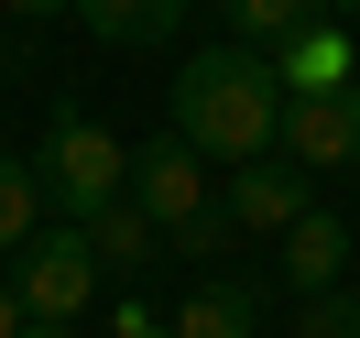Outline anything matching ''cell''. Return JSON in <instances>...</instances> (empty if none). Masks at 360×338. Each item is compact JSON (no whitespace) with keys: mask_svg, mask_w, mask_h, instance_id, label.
<instances>
[{"mask_svg":"<svg viewBox=\"0 0 360 338\" xmlns=\"http://www.w3.org/2000/svg\"><path fill=\"white\" fill-rule=\"evenodd\" d=\"M240 240H251V229L229 219V186H219V207H207V219H186V229H175V262H197V273H207V262H229V251H240Z\"/></svg>","mask_w":360,"mask_h":338,"instance_id":"cell-14","label":"cell"},{"mask_svg":"<svg viewBox=\"0 0 360 338\" xmlns=\"http://www.w3.org/2000/svg\"><path fill=\"white\" fill-rule=\"evenodd\" d=\"M0 11H22V22H55V11H77V0H0Z\"/></svg>","mask_w":360,"mask_h":338,"instance_id":"cell-17","label":"cell"},{"mask_svg":"<svg viewBox=\"0 0 360 338\" xmlns=\"http://www.w3.org/2000/svg\"><path fill=\"white\" fill-rule=\"evenodd\" d=\"M98 284H110V273H98V251H88V229H33L22 251H11V294H22L33 316H55V327H77V316L98 306Z\"/></svg>","mask_w":360,"mask_h":338,"instance_id":"cell-3","label":"cell"},{"mask_svg":"<svg viewBox=\"0 0 360 338\" xmlns=\"http://www.w3.org/2000/svg\"><path fill=\"white\" fill-rule=\"evenodd\" d=\"M316 22V0H229V44H284Z\"/></svg>","mask_w":360,"mask_h":338,"instance_id":"cell-13","label":"cell"},{"mask_svg":"<svg viewBox=\"0 0 360 338\" xmlns=\"http://www.w3.org/2000/svg\"><path fill=\"white\" fill-rule=\"evenodd\" d=\"M273 77H284V88H360V33L316 11L306 33H284V44H273Z\"/></svg>","mask_w":360,"mask_h":338,"instance_id":"cell-7","label":"cell"},{"mask_svg":"<svg viewBox=\"0 0 360 338\" xmlns=\"http://www.w3.org/2000/svg\"><path fill=\"white\" fill-rule=\"evenodd\" d=\"M44 164H22V153H0V262H11V251L33 240V229H44Z\"/></svg>","mask_w":360,"mask_h":338,"instance_id":"cell-12","label":"cell"},{"mask_svg":"<svg viewBox=\"0 0 360 338\" xmlns=\"http://www.w3.org/2000/svg\"><path fill=\"white\" fill-rule=\"evenodd\" d=\"M22 327H33V306L11 294V273H0V338H22Z\"/></svg>","mask_w":360,"mask_h":338,"instance_id":"cell-16","label":"cell"},{"mask_svg":"<svg viewBox=\"0 0 360 338\" xmlns=\"http://www.w3.org/2000/svg\"><path fill=\"white\" fill-rule=\"evenodd\" d=\"M33 164H44V197L66 207L77 229H88L98 207L131 197V142H120L110 120H88V110H55V131H44V153H33Z\"/></svg>","mask_w":360,"mask_h":338,"instance_id":"cell-2","label":"cell"},{"mask_svg":"<svg viewBox=\"0 0 360 338\" xmlns=\"http://www.w3.org/2000/svg\"><path fill=\"white\" fill-rule=\"evenodd\" d=\"M22 338H77V327H55V316H33V327H22Z\"/></svg>","mask_w":360,"mask_h":338,"instance_id":"cell-19","label":"cell"},{"mask_svg":"<svg viewBox=\"0 0 360 338\" xmlns=\"http://www.w3.org/2000/svg\"><path fill=\"white\" fill-rule=\"evenodd\" d=\"M142 338H175V327H142Z\"/></svg>","mask_w":360,"mask_h":338,"instance_id":"cell-20","label":"cell"},{"mask_svg":"<svg viewBox=\"0 0 360 338\" xmlns=\"http://www.w3.org/2000/svg\"><path fill=\"white\" fill-rule=\"evenodd\" d=\"M306 164H295V153H262V164H229V219H240L251 229V240H284V229L295 219H306Z\"/></svg>","mask_w":360,"mask_h":338,"instance_id":"cell-6","label":"cell"},{"mask_svg":"<svg viewBox=\"0 0 360 338\" xmlns=\"http://www.w3.org/2000/svg\"><path fill=\"white\" fill-rule=\"evenodd\" d=\"M175 131L197 142L207 164H262L284 153V77H273L262 44H207L175 66Z\"/></svg>","mask_w":360,"mask_h":338,"instance_id":"cell-1","label":"cell"},{"mask_svg":"<svg viewBox=\"0 0 360 338\" xmlns=\"http://www.w3.org/2000/svg\"><path fill=\"white\" fill-rule=\"evenodd\" d=\"M316 11H328V22H349V33H360V0H316Z\"/></svg>","mask_w":360,"mask_h":338,"instance_id":"cell-18","label":"cell"},{"mask_svg":"<svg viewBox=\"0 0 360 338\" xmlns=\"http://www.w3.org/2000/svg\"><path fill=\"white\" fill-rule=\"evenodd\" d=\"M284 153L306 175H360V88H284Z\"/></svg>","mask_w":360,"mask_h":338,"instance_id":"cell-4","label":"cell"},{"mask_svg":"<svg viewBox=\"0 0 360 338\" xmlns=\"http://www.w3.org/2000/svg\"><path fill=\"white\" fill-rule=\"evenodd\" d=\"M77 22H88L110 55H142V44H164V33L186 22V0H77Z\"/></svg>","mask_w":360,"mask_h":338,"instance_id":"cell-11","label":"cell"},{"mask_svg":"<svg viewBox=\"0 0 360 338\" xmlns=\"http://www.w3.org/2000/svg\"><path fill=\"white\" fill-rule=\"evenodd\" d=\"M88 251H98V273H110V284H142L175 240H164V219H153L142 197H120V207H98V219H88Z\"/></svg>","mask_w":360,"mask_h":338,"instance_id":"cell-8","label":"cell"},{"mask_svg":"<svg viewBox=\"0 0 360 338\" xmlns=\"http://www.w3.org/2000/svg\"><path fill=\"white\" fill-rule=\"evenodd\" d=\"M338 262H349V219H338V207H306V219L284 229V284L295 294H338Z\"/></svg>","mask_w":360,"mask_h":338,"instance_id":"cell-10","label":"cell"},{"mask_svg":"<svg viewBox=\"0 0 360 338\" xmlns=\"http://www.w3.org/2000/svg\"><path fill=\"white\" fill-rule=\"evenodd\" d=\"M295 338H360V294H306L295 306Z\"/></svg>","mask_w":360,"mask_h":338,"instance_id":"cell-15","label":"cell"},{"mask_svg":"<svg viewBox=\"0 0 360 338\" xmlns=\"http://www.w3.org/2000/svg\"><path fill=\"white\" fill-rule=\"evenodd\" d=\"M131 197L153 207L164 240H175L186 219H207V207H219V175H207V153H197L186 131H164V142H142V153H131Z\"/></svg>","mask_w":360,"mask_h":338,"instance_id":"cell-5","label":"cell"},{"mask_svg":"<svg viewBox=\"0 0 360 338\" xmlns=\"http://www.w3.org/2000/svg\"><path fill=\"white\" fill-rule=\"evenodd\" d=\"M175 338H262V284L251 273H197V294L175 306Z\"/></svg>","mask_w":360,"mask_h":338,"instance_id":"cell-9","label":"cell"}]
</instances>
